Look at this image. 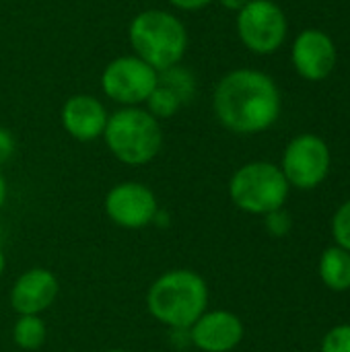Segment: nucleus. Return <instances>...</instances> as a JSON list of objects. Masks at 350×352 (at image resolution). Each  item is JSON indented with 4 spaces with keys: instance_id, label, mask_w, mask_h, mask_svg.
<instances>
[{
    "instance_id": "423d86ee",
    "label": "nucleus",
    "mask_w": 350,
    "mask_h": 352,
    "mask_svg": "<svg viewBox=\"0 0 350 352\" xmlns=\"http://www.w3.org/2000/svg\"><path fill=\"white\" fill-rule=\"evenodd\" d=\"M159 82V72L142 62L138 56H120L111 60L101 74L103 93L124 105L134 107L149 99Z\"/></svg>"
},
{
    "instance_id": "f03ea898",
    "label": "nucleus",
    "mask_w": 350,
    "mask_h": 352,
    "mask_svg": "<svg viewBox=\"0 0 350 352\" xmlns=\"http://www.w3.org/2000/svg\"><path fill=\"white\" fill-rule=\"evenodd\" d=\"M128 39L134 56L157 72L179 64L188 50V31L184 21L161 8L138 12L130 23Z\"/></svg>"
},
{
    "instance_id": "6ab92c4d",
    "label": "nucleus",
    "mask_w": 350,
    "mask_h": 352,
    "mask_svg": "<svg viewBox=\"0 0 350 352\" xmlns=\"http://www.w3.org/2000/svg\"><path fill=\"white\" fill-rule=\"evenodd\" d=\"M322 352H350V326L332 328L324 338Z\"/></svg>"
},
{
    "instance_id": "20e7f679",
    "label": "nucleus",
    "mask_w": 350,
    "mask_h": 352,
    "mask_svg": "<svg viewBox=\"0 0 350 352\" xmlns=\"http://www.w3.org/2000/svg\"><path fill=\"white\" fill-rule=\"evenodd\" d=\"M103 138L118 161L126 165H146L161 151L163 130L157 118L134 105L122 107L107 118Z\"/></svg>"
},
{
    "instance_id": "2eb2a0df",
    "label": "nucleus",
    "mask_w": 350,
    "mask_h": 352,
    "mask_svg": "<svg viewBox=\"0 0 350 352\" xmlns=\"http://www.w3.org/2000/svg\"><path fill=\"white\" fill-rule=\"evenodd\" d=\"M159 85L167 87L169 91H173L182 103H188L194 93H196V78L194 74L188 70V68H182L179 64L167 68V70H161L159 72Z\"/></svg>"
},
{
    "instance_id": "4468645a",
    "label": "nucleus",
    "mask_w": 350,
    "mask_h": 352,
    "mask_svg": "<svg viewBox=\"0 0 350 352\" xmlns=\"http://www.w3.org/2000/svg\"><path fill=\"white\" fill-rule=\"evenodd\" d=\"M320 276L324 285L332 291H349L350 289V252L342 248H330L324 252L320 260Z\"/></svg>"
},
{
    "instance_id": "6e6552de",
    "label": "nucleus",
    "mask_w": 350,
    "mask_h": 352,
    "mask_svg": "<svg viewBox=\"0 0 350 352\" xmlns=\"http://www.w3.org/2000/svg\"><path fill=\"white\" fill-rule=\"evenodd\" d=\"M281 171L285 173L289 186H295L299 190L316 188L326 179L330 171L328 144L314 134L297 136L295 140L289 142L285 151Z\"/></svg>"
},
{
    "instance_id": "f3484780",
    "label": "nucleus",
    "mask_w": 350,
    "mask_h": 352,
    "mask_svg": "<svg viewBox=\"0 0 350 352\" xmlns=\"http://www.w3.org/2000/svg\"><path fill=\"white\" fill-rule=\"evenodd\" d=\"M144 103H146V111H149L153 118H157V120L173 118V116L179 111V107L184 105L182 99H179L173 91H169L167 87H163V85H159V82H157L155 91L149 95V99H146Z\"/></svg>"
},
{
    "instance_id": "9d476101",
    "label": "nucleus",
    "mask_w": 350,
    "mask_h": 352,
    "mask_svg": "<svg viewBox=\"0 0 350 352\" xmlns=\"http://www.w3.org/2000/svg\"><path fill=\"white\" fill-rule=\"evenodd\" d=\"M293 64L303 78L322 80L336 64V47L324 31L307 29L293 43Z\"/></svg>"
},
{
    "instance_id": "dca6fc26",
    "label": "nucleus",
    "mask_w": 350,
    "mask_h": 352,
    "mask_svg": "<svg viewBox=\"0 0 350 352\" xmlns=\"http://www.w3.org/2000/svg\"><path fill=\"white\" fill-rule=\"evenodd\" d=\"M14 342L25 351H35L45 340V326L37 316H21L14 324Z\"/></svg>"
},
{
    "instance_id": "f257e3e1",
    "label": "nucleus",
    "mask_w": 350,
    "mask_h": 352,
    "mask_svg": "<svg viewBox=\"0 0 350 352\" xmlns=\"http://www.w3.org/2000/svg\"><path fill=\"white\" fill-rule=\"evenodd\" d=\"M217 120L231 132L258 134L268 130L281 113V95L274 80L250 68L225 74L212 95Z\"/></svg>"
},
{
    "instance_id": "ddd939ff",
    "label": "nucleus",
    "mask_w": 350,
    "mask_h": 352,
    "mask_svg": "<svg viewBox=\"0 0 350 352\" xmlns=\"http://www.w3.org/2000/svg\"><path fill=\"white\" fill-rule=\"evenodd\" d=\"M58 295V280L50 270L33 268L27 270L12 287L10 303L21 316H37L47 309Z\"/></svg>"
},
{
    "instance_id": "9b49d317",
    "label": "nucleus",
    "mask_w": 350,
    "mask_h": 352,
    "mask_svg": "<svg viewBox=\"0 0 350 352\" xmlns=\"http://www.w3.org/2000/svg\"><path fill=\"white\" fill-rule=\"evenodd\" d=\"M192 342L204 352L233 351L243 338L241 320L229 311L202 314L192 326Z\"/></svg>"
},
{
    "instance_id": "393cba45",
    "label": "nucleus",
    "mask_w": 350,
    "mask_h": 352,
    "mask_svg": "<svg viewBox=\"0 0 350 352\" xmlns=\"http://www.w3.org/2000/svg\"><path fill=\"white\" fill-rule=\"evenodd\" d=\"M2 270H4V256H2V252H0V274H2Z\"/></svg>"
},
{
    "instance_id": "1a4fd4ad",
    "label": "nucleus",
    "mask_w": 350,
    "mask_h": 352,
    "mask_svg": "<svg viewBox=\"0 0 350 352\" xmlns=\"http://www.w3.org/2000/svg\"><path fill=\"white\" fill-rule=\"evenodd\" d=\"M105 210L116 225L126 229H140L155 221L157 198L146 186L126 182L109 190L105 198Z\"/></svg>"
},
{
    "instance_id": "a211bd4d",
    "label": "nucleus",
    "mask_w": 350,
    "mask_h": 352,
    "mask_svg": "<svg viewBox=\"0 0 350 352\" xmlns=\"http://www.w3.org/2000/svg\"><path fill=\"white\" fill-rule=\"evenodd\" d=\"M332 235L338 248L350 252V200L336 210L332 219Z\"/></svg>"
},
{
    "instance_id": "39448f33",
    "label": "nucleus",
    "mask_w": 350,
    "mask_h": 352,
    "mask_svg": "<svg viewBox=\"0 0 350 352\" xmlns=\"http://www.w3.org/2000/svg\"><path fill=\"white\" fill-rule=\"evenodd\" d=\"M229 194L241 210L270 214L283 208L289 196V182L276 165L256 161L235 171L229 184Z\"/></svg>"
},
{
    "instance_id": "412c9836",
    "label": "nucleus",
    "mask_w": 350,
    "mask_h": 352,
    "mask_svg": "<svg viewBox=\"0 0 350 352\" xmlns=\"http://www.w3.org/2000/svg\"><path fill=\"white\" fill-rule=\"evenodd\" d=\"M14 153V138L6 128H0V163H6Z\"/></svg>"
},
{
    "instance_id": "0eeeda50",
    "label": "nucleus",
    "mask_w": 350,
    "mask_h": 352,
    "mask_svg": "<svg viewBox=\"0 0 350 352\" xmlns=\"http://www.w3.org/2000/svg\"><path fill=\"white\" fill-rule=\"evenodd\" d=\"M237 33L254 54L276 52L287 37V19L272 0H250L237 14Z\"/></svg>"
},
{
    "instance_id": "4be33fe9",
    "label": "nucleus",
    "mask_w": 350,
    "mask_h": 352,
    "mask_svg": "<svg viewBox=\"0 0 350 352\" xmlns=\"http://www.w3.org/2000/svg\"><path fill=\"white\" fill-rule=\"evenodd\" d=\"M169 2L179 10H200V8L208 6L210 2H215V0H169Z\"/></svg>"
},
{
    "instance_id": "a878e982",
    "label": "nucleus",
    "mask_w": 350,
    "mask_h": 352,
    "mask_svg": "<svg viewBox=\"0 0 350 352\" xmlns=\"http://www.w3.org/2000/svg\"><path fill=\"white\" fill-rule=\"evenodd\" d=\"M107 352H124V351H107Z\"/></svg>"
},
{
    "instance_id": "5701e85b",
    "label": "nucleus",
    "mask_w": 350,
    "mask_h": 352,
    "mask_svg": "<svg viewBox=\"0 0 350 352\" xmlns=\"http://www.w3.org/2000/svg\"><path fill=\"white\" fill-rule=\"evenodd\" d=\"M219 2H221L227 10H237V12H239L250 0H219Z\"/></svg>"
},
{
    "instance_id": "f8f14e48",
    "label": "nucleus",
    "mask_w": 350,
    "mask_h": 352,
    "mask_svg": "<svg viewBox=\"0 0 350 352\" xmlns=\"http://www.w3.org/2000/svg\"><path fill=\"white\" fill-rule=\"evenodd\" d=\"M60 118H62L64 130L72 138H76L80 142H91V140L103 136L109 116L97 97L80 93V95H72L62 105Z\"/></svg>"
},
{
    "instance_id": "aec40b11",
    "label": "nucleus",
    "mask_w": 350,
    "mask_h": 352,
    "mask_svg": "<svg viewBox=\"0 0 350 352\" xmlns=\"http://www.w3.org/2000/svg\"><path fill=\"white\" fill-rule=\"evenodd\" d=\"M289 217L283 212V210H274L268 214V229L274 233V235H285L289 231Z\"/></svg>"
},
{
    "instance_id": "b1692460",
    "label": "nucleus",
    "mask_w": 350,
    "mask_h": 352,
    "mask_svg": "<svg viewBox=\"0 0 350 352\" xmlns=\"http://www.w3.org/2000/svg\"><path fill=\"white\" fill-rule=\"evenodd\" d=\"M4 198H6V184H4V177H2V173H0V208H2V204H4Z\"/></svg>"
},
{
    "instance_id": "7ed1b4c3",
    "label": "nucleus",
    "mask_w": 350,
    "mask_h": 352,
    "mask_svg": "<svg viewBox=\"0 0 350 352\" xmlns=\"http://www.w3.org/2000/svg\"><path fill=\"white\" fill-rule=\"evenodd\" d=\"M208 301L206 283L192 270H173L163 274L149 291V311L165 326L192 328L204 314Z\"/></svg>"
}]
</instances>
